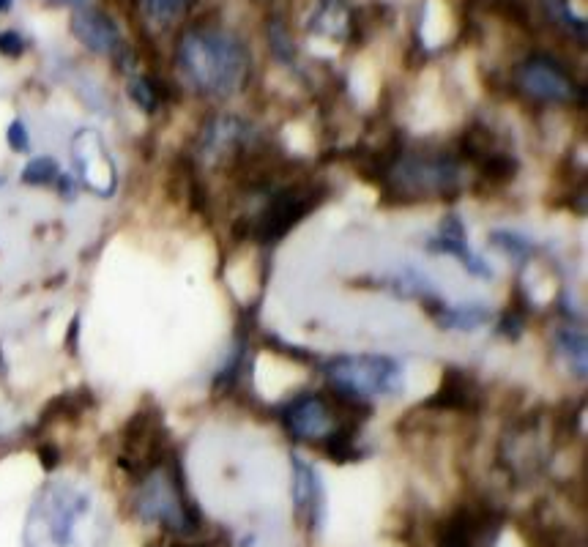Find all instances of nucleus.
<instances>
[{"instance_id":"1","label":"nucleus","mask_w":588,"mask_h":547,"mask_svg":"<svg viewBox=\"0 0 588 547\" xmlns=\"http://www.w3.org/2000/svg\"><path fill=\"white\" fill-rule=\"evenodd\" d=\"M110 520L93 490L72 479H55L36 493L22 547H107Z\"/></svg>"},{"instance_id":"2","label":"nucleus","mask_w":588,"mask_h":547,"mask_svg":"<svg viewBox=\"0 0 588 547\" xmlns=\"http://www.w3.org/2000/svg\"><path fill=\"white\" fill-rule=\"evenodd\" d=\"M178 66L186 80L208 96H233L247 83L249 55L238 36L219 28L184 33L178 44Z\"/></svg>"},{"instance_id":"3","label":"nucleus","mask_w":588,"mask_h":547,"mask_svg":"<svg viewBox=\"0 0 588 547\" xmlns=\"http://www.w3.org/2000/svg\"><path fill=\"white\" fill-rule=\"evenodd\" d=\"M135 512L145 523H159L173 534H195L200 526V517L186 498L176 471H165L162 465L148 471L143 485L137 487Z\"/></svg>"},{"instance_id":"4","label":"nucleus","mask_w":588,"mask_h":547,"mask_svg":"<svg viewBox=\"0 0 588 547\" xmlns=\"http://www.w3.org/2000/svg\"><path fill=\"white\" fill-rule=\"evenodd\" d=\"M331 386L356 400L394 397L403 392V362L394 356H337L326 364Z\"/></svg>"},{"instance_id":"5","label":"nucleus","mask_w":588,"mask_h":547,"mask_svg":"<svg viewBox=\"0 0 588 547\" xmlns=\"http://www.w3.org/2000/svg\"><path fill=\"white\" fill-rule=\"evenodd\" d=\"M320 195L312 189H282L271 197L269 206L263 208L258 225H255V236L260 241H277L288 230L296 228V222L310 214L312 208L318 206Z\"/></svg>"},{"instance_id":"6","label":"nucleus","mask_w":588,"mask_h":547,"mask_svg":"<svg viewBox=\"0 0 588 547\" xmlns=\"http://www.w3.org/2000/svg\"><path fill=\"white\" fill-rule=\"evenodd\" d=\"M74 154V167H77V176H80V184L88 186L91 192L102 197H110L115 192V165L107 148H104L102 137L91 132V129H83L74 135L72 143Z\"/></svg>"},{"instance_id":"7","label":"nucleus","mask_w":588,"mask_h":547,"mask_svg":"<svg viewBox=\"0 0 588 547\" xmlns=\"http://www.w3.org/2000/svg\"><path fill=\"white\" fill-rule=\"evenodd\" d=\"M517 83L520 88L534 96V99H542V102H572L578 96V85L569 77L556 61L550 58H528L520 69H517Z\"/></svg>"},{"instance_id":"8","label":"nucleus","mask_w":588,"mask_h":547,"mask_svg":"<svg viewBox=\"0 0 588 547\" xmlns=\"http://www.w3.org/2000/svg\"><path fill=\"white\" fill-rule=\"evenodd\" d=\"M400 184L411 186L416 192H435V195H449L460 184V170L452 159H424V156H408L397 165Z\"/></svg>"},{"instance_id":"9","label":"nucleus","mask_w":588,"mask_h":547,"mask_svg":"<svg viewBox=\"0 0 588 547\" xmlns=\"http://www.w3.org/2000/svg\"><path fill=\"white\" fill-rule=\"evenodd\" d=\"M293 506L296 515L307 526V531H320L326 517V490L318 471L307 465L301 457L293 455Z\"/></svg>"},{"instance_id":"10","label":"nucleus","mask_w":588,"mask_h":547,"mask_svg":"<svg viewBox=\"0 0 588 547\" xmlns=\"http://www.w3.org/2000/svg\"><path fill=\"white\" fill-rule=\"evenodd\" d=\"M427 249L430 252H441V255H452L454 260H460L468 274H474L479 279H493V271H490V263L482 258H476L471 252V244H468V236H465V222L463 217L457 214H446L441 222H438V233L435 238L427 241Z\"/></svg>"},{"instance_id":"11","label":"nucleus","mask_w":588,"mask_h":547,"mask_svg":"<svg viewBox=\"0 0 588 547\" xmlns=\"http://www.w3.org/2000/svg\"><path fill=\"white\" fill-rule=\"evenodd\" d=\"M498 537V520L487 512L460 509L446 520L441 547H493Z\"/></svg>"},{"instance_id":"12","label":"nucleus","mask_w":588,"mask_h":547,"mask_svg":"<svg viewBox=\"0 0 588 547\" xmlns=\"http://www.w3.org/2000/svg\"><path fill=\"white\" fill-rule=\"evenodd\" d=\"M72 31L88 50L99 52V55H115L124 47L115 22L104 11L93 9L91 3H83V6L74 9Z\"/></svg>"},{"instance_id":"13","label":"nucleus","mask_w":588,"mask_h":547,"mask_svg":"<svg viewBox=\"0 0 588 547\" xmlns=\"http://www.w3.org/2000/svg\"><path fill=\"white\" fill-rule=\"evenodd\" d=\"M285 427L296 438H304V441H323L334 430L329 408L315 394H304V397H296L293 403H288V408H285Z\"/></svg>"},{"instance_id":"14","label":"nucleus","mask_w":588,"mask_h":547,"mask_svg":"<svg viewBox=\"0 0 588 547\" xmlns=\"http://www.w3.org/2000/svg\"><path fill=\"white\" fill-rule=\"evenodd\" d=\"M493 320V310L485 304H463V307H444L435 312V323L441 329L452 331H476Z\"/></svg>"},{"instance_id":"15","label":"nucleus","mask_w":588,"mask_h":547,"mask_svg":"<svg viewBox=\"0 0 588 547\" xmlns=\"http://www.w3.org/2000/svg\"><path fill=\"white\" fill-rule=\"evenodd\" d=\"M556 345H558V351L564 353V359L569 362L572 372L578 375V381H583V378H586V362H588L586 334H583L580 329H572V326H567V329H558Z\"/></svg>"},{"instance_id":"16","label":"nucleus","mask_w":588,"mask_h":547,"mask_svg":"<svg viewBox=\"0 0 588 547\" xmlns=\"http://www.w3.org/2000/svg\"><path fill=\"white\" fill-rule=\"evenodd\" d=\"M474 403V392H471V381L465 378L463 372H449L446 375L444 386L438 389V394L433 397V403L438 408H454V411H460V408H468V405Z\"/></svg>"},{"instance_id":"17","label":"nucleus","mask_w":588,"mask_h":547,"mask_svg":"<svg viewBox=\"0 0 588 547\" xmlns=\"http://www.w3.org/2000/svg\"><path fill=\"white\" fill-rule=\"evenodd\" d=\"M345 22H348V11L342 6L340 0H326L323 9L318 11V17L312 20V31L326 33V36H340L345 31Z\"/></svg>"},{"instance_id":"18","label":"nucleus","mask_w":588,"mask_h":547,"mask_svg":"<svg viewBox=\"0 0 588 547\" xmlns=\"http://www.w3.org/2000/svg\"><path fill=\"white\" fill-rule=\"evenodd\" d=\"M61 176V167L52 156H36L31 159L28 165L22 167V181L28 186H44V184H55Z\"/></svg>"},{"instance_id":"19","label":"nucleus","mask_w":588,"mask_h":547,"mask_svg":"<svg viewBox=\"0 0 588 547\" xmlns=\"http://www.w3.org/2000/svg\"><path fill=\"white\" fill-rule=\"evenodd\" d=\"M145 11H148V17L156 22H176L184 17L189 6H192V0H143Z\"/></svg>"},{"instance_id":"20","label":"nucleus","mask_w":588,"mask_h":547,"mask_svg":"<svg viewBox=\"0 0 588 547\" xmlns=\"http://www.w3.org/2000/svg\"><path fill=\"white\" fill-rule=\"evenodd\" d=\"M493 244H498V249H504L506 255L512 260H517V263H523V260H528L537 252L528 238L517 236V233H496V236H493Z\"/></svg>"},{"instance_id":"21","label":"nucleus","mask_w":588,"mask_h":547,"mask_svg":"<svg viewBox=\"0 0 588 547\" xmlns=\"http://www.w3.org/2000/svg\"><path fill=\"white\" fill-rule=\"evenodd\" d=\"M129 96H132V102L145 110V113H154L156 107H159V93H156L154 83L148 80V77H135V80H129Z\"/></svg>"},{"instance_id":"22","label":"nucleus","mask_w":588,"mask_h":547,"mask_svg":"<svg viewBox=\"0 0 588 547\" xmlns=\"http://www.w3.org/2000/svg\"><path fill=\"white\" fill-rule=\"evenodd\" d=\"M485 173L490 178H498V181H506L517 173V162L512 156L504 154H493L485 159Z\"/></svg>"},{"instance_id":"23","label":"nucleus","mask_w":588,"mask_h":547,"mask_svg":"<svg viewBox=\"0 0 588 547\" xmlns=\"http://www.w3.org/2000/svg\"><path fill=\"white\" fill-rule=\"evenodd\" d=\"M6 140H9V148L14 154H25L31 148V140H28V126L22 124L20 118L11 121L9 132H6Z\"/></svg>"},{"instance_id":"24","label":"nucleus","mask_w":588,"mask_h":547,"mask_svg":"<svg viewBox=\"0 0 588 547\" xmlns=\"http://www.w3.org/2000/svg\"><path fill=\"white\" fill-rule=\"evenodd\" d=\"M0 52L9 58H20L25 52V39L17 31H3L0 33Z\"/></svg>"},{"instance_id":"25","label":"nucleus","mask_w":588,"mask_h":547,"mask_svg":"<svg viewBox=\"0 0 588 547\" xmlns=\"http://www.w3.org/2000/svg\"><path fill=\"white\" fill-rule=\"evenodd\" d=\"M55 184H58V189H61V195L66 197V200H72L74 192H77V184H74L72 178L58 176V181H55Z\"/></svg>"},{"instance_id":"26","label":"nucleus","mask_w":588,"mask_h":547,"mask_svg":"<svg viewBox=\"0 0 588 547\" xmlns=\"http://www.w3.org/2000/svg\"><path fill=\"white\" fill-rule=\"evenodd\" d=\"M11 3H14V0H0V14H3V11H9Z\"/></svg>"},{"instance_id":"27","label":"nucleus","mask_w":588,"mask_h":547,"mask_svg":"<svg viewBox=\"0 0 588 547\" xmlns=\"http://www.w3.org/2000/svg\"><path fill=\"white\" fill-rule=\"evenodd\" d=\"M0 184H3V181H0Z\"/></svg>"}]
</instances>
